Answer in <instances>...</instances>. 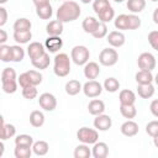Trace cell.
<instances>
[{
    "label": "cell",
    "instance_id": "cell-30",
    "mask_svg": "<svg viewBox=\"0 0 158 158\" xmlns=\"http://www.w3.org/2000/svg\"><path fill=\"white\" fill-rule=\"evenodd\" d=\"M36 15L42 19V20H49L53 15V10H52V5L48 4V5H44V6H40V7H36Z\"/></svg>",
    "mask_w": 158,
    "mask_h": 158
},
{
    "label": "cell",
    "instance_id": "cell-49",
    "mask_svg": "<svg viewBox=\"0 0 158 158\" xmlns=\"http://www.w3.org/2000/svg\"><path fill=\"white\" fill-rule=\"evenodd\" d=\"M148 43L156 51H158V31H151L148 33Z\"/></svg>",
    "mask_w": 158,
    "mask_h": 158
},
{
    "label": "cell",
    "instance_id": "cell-39",
    "mask_svg": "<svg viewBox=\"0 0 158 158\" xmlns=\"http://www.w3.org/2000/svg\"><path fill=\"white\" fill-rule=\"evenodd\" d=\"M33 144V138L30 135H19L15 138V146H27V147H32Z\"/></svg>",
    "mask_w": 158,
    "mask_h": 158
},
{
    "label": "cell",
    "instance_id": "cell-28",
    "mask_svg": "<svg viewBox=\"0 0 158 158\" xmlns=\"http://www.w3.org/2000/svg\"><path fill=\"white\" fill-rule=\"evenodd\" d=\"M48 149H49V144L42 139L33 142V144H32V151L36 156H46L48 153Z\"/></svg>",
    "mask_w": 158,
    "mask_h": 158
},
{
    "label": "cell",
    "instance_id": "cell-4",
    "mask_svg": "<svg viewBox=\"0 0 158 158\" xmlns=\"http://www.w3.org/2000/svg\"><path fill=\"white\" fill-rule=\"evenodd\" d=\"M77 138L85 144H94L99 139V133L96 130L90 127H81L77 132Z\"/></svg>",
    "mask_w": 158,
    "mask_h": 158
},
{
    "label": "cell",
    "instance_id": "cell-20",
    "mask_svg": "<svg viewBox=\"0 0 158 158\" xmlns=\"http://www.w3.org/2000/svg\"><path fill=\"white\" fill-rule=\"evenodd\" d=\"M137 94L142 99H149L154 95V86L149 84H137Z\"/></svg>",
    "mask_w": 158,
    "mask_h": 158
},
{
    "label": "cell",
    "instance_id": "cell-48",
    "mask_svg": "<svg viewBox=\"0 0 158 158\" xmlns=\"http://www.w3.org/2000/svg\"><path fill=\"white\" fill-rule=\"evenodd\" d=\"M27 73L30 75V79H31L32 85L37 86V85H40L42 83V74L40 72H37V70H28Z\"/></svg>",
    "mask_w": 158,
    "mask_h": 158
},
{
    "label": "cell",
    "instance_id": "cell-55",
    "mask_svg": "<svg viewBox=\"0 0 158 158\" xmlns=\"http://www.w3.org/2000/svg\"><path fill=\"white\" fill-rule=\"evenodd\" d=\"M153 144H154V146H156V147L158 148V135L153 137Z\"/></svg>",
    "mask_w": 158,
    "mask_h": 158
},
{
    "label": "cell",
    "instance_id": "cell-12",
    "mask_svg": "<svg viewBox=\"0 0 158 158\" xmlns=\"http://www.w3.org/2000/svg\"><path fill=\"white\" fill-rule=\"evenodd\" d=\"M44 53H46V47L41 42H31L27 47V54L31 60L43 56Z\"/></svg>",
    "mask_w": 158,
    "mask_h": 158
},
{
    "label": "cell",
    "instance_id": "cell-42",
    "mask_svg": "<svg viewBox=\"0 0 158 158\" xmlns=\"http://www.w3.org/2000/svg\"><path fill=\"white\" fill-rule=\"evenodd\" d=\"M17 80H12V81H4L1 83V89L4 93L6 94H14L16 90H17Z\"/></svg>",
    "mask_w": 158,
    "mask_h": 158
},
{
    "label": "cell",
    "instance_id": "cell-34",
    "mask_svg": "<svg viewBox=\"0 0 158 158\" xmlns=\"http://www.w3.org/2000/svg\"><path fill=\"white\" fill-rule=\"evenodd\" d=\"M32 147L27 146H15L14 154L16 158H30L32 154Z\"/></svg>",
    "mask_w": 158,
    "mask_h": 158
},
{
    "label": "cell",
    "instance_id": "cell-41",
    "mask_svg": "<svg viewBox=\"0 0 158 158\" xmlns=\"http://www.w3.org/2000/svg\"><path fill=\"white\" fill-rule=\"evenodd\" d=\"M91 36H93L94 38H96V40H100V38H104L105 36H107V26H106V23L100 21L99 26H98L96 30L91 33Z\"/></svg>",
    "mask_w": 158,
    "mask_h": 158
},
{
    "label": "cell",
    "instance_id": "cell-19",
    "mask_svg": "<svg viewBox=\"0 0 158 158\" xmlns=\"http://www.w3.org/2000/svg\"><path fill=\"white\" fill-rule=\"evenodd\" d=\"M99 23H100V21L96 19V17H94V16H86L84 20H83V23H81V27H83V30L86 32V33H93L95 30H96V27L99 26Z\"/></svg>",
    "mask_w": 158,
    "mask_h": 158
},
{
    "label": "cell",
    "instance_id": "cell-6",
    "mask_svg": "<svg viewBox=\"0 0 158 158\" xmlns=\"http://www.w3.org/2000/svg\"><path fill=\"white\" fill-rule=\"evenodd\" d=\"M102 89H104V86L99 81H96L95 79L94 80H88L83 85V93H84V95L86 98H90V99L98 98L102 93Z\"/></svg>",
    "mask_w": 158,
    "mask_h": 158
},
{
    "label": "cell",
    "instance_id": "cell-31",
    "mask_svg": "<svg viewBox=\"0 0 158 158\" xmlns=\"http://www.w3.org/2000/svg\"><path fill=\"white\" fill-rule=\"evenodd\" d=\"M104 89L109 93H116L118 89H120V81L114 78V77H110V78H106L104 84H102Z\"/></svg>",
    "mask_w": 158,
    "mask_h": 158
},
{
    "label": "cell",
    "instance_id": "cell-61",
    "mask_svg": "<svg viewBox=\"0 0 158 158\" xmlns=\"http://www.w3.org/2000/svg\"><path fill=\"white\" fill-rule=\"evenodd\" d=\"M151 1H153V2H156V1H158V0H151Z\"/></svg>",
    "mask_w": 158,
    "mask_h": 158
},
{
    "label": "cell",
    "instance_id": "cell-15",
    "mask_svg": "<svg viewBox=\"0 0 158 158\" xmlns=\"http://www.w3.org/2000/svg\"><path fill=\"white\" fill-rule=\"evenodd\" d=\"M109 154V146L105 142H95L91 148V156L94 158H106Z\"/></svg>",
    "mask_w": 158,
    "mask_h": 158
},
{
    "label": "cell",
    "instance_id": "cell-3",
    "mask_svg": "<svg viewBox=\"0 0 158 158\" xmlns=\"http://www.w3.org/2000/svg\"><path fill=\"white\" fill-rule=\"evenodd\" d=\"M90 52L85 46H74L70 51V59L77 65H85L89 62Z\"/></svg>",
    "mask_w": 158,
    "mask_h": 158
},
{
    "label": "cell",
    "instance_id": "cell-11",
    "mask_svg": "<svg viewBox=\"0 0 158 158\" xmlns=\"http://www.w3.org/2000/svg\"><path fill=\"white\" fill-rule=\"evenodd\" d=\"M44 47L49 51V53H56L63 47V40L60 36H48L44 41Z\"/></svg>",
    "mask_w": 158,
    "mask_h": 158
},
{
    "label": "cell",
    "instance_id": "cell-45",
    "mask_svg": "<svg viewBox=\"0 0 158 158\" xmlns=\"http://www.w3.org/2000/svg\"><path fill=\"white\" fill-rule=\"evenodd\" d=\"M37 89L35 85H31V86H27V88H23L22 89V96L27 100H32L37 96Z\"/></svg>",
    "mask_w": 158,
    "mask_h": 158
},
{
    "label": "cell",
    "instance_id": "cell-14",
    "mask_svg": "<svg viewBox=\"0 0 158 158\" xmlns=\"http://www.w3.org/2000/svg\"><path fill=\"white\" fill-rule=\"evenodd\" d=\"M100 74V67L96 62H88L84 65V75L89 80H94Z\"/></svg>",
    "mask_w": 158,
    "mask_h": 158
},
{
    "label": "cell",
    "instance_id": "cell-1",
    "mask_svg": "<svg viewBox=\"0 0 158 158\" xmlns=\"http://www.w3.org/2000/svg\"><path fill=\"white\" fill-rule=\"evenodd\" d=\"M81 14V9L78 2L72 0H65L57 10V20L64 22H72L79 19Z\"/></svg>",
    "mask_w": 158,
    "mask_h": 158
},
{
    "label": "cell",
    "instance_id": "cell-36",
    "mask_svg": "<svg viewBox=\"0 0 158 158\" xmlns=\"http://www.w3.org/2000/svg\"><path fill=\"white\" fill-rule=\"evenodd\" d=\"M114 25L117 30H121V31L128 30V17H127V15L121 14V15L116 16L115 20H114Z\"/></svg>",
    "mask_w": 158,
    "mask_h": 158
},
{
    "label": "cell",
    "instance_id": "cell-33",
    "mask_svg": "<svg viewBox=\"0 0 158 158\" xmlns=\"http://www.w3.org/2000/svg\"><path fill=\"white\" fill-rule=\"evenodd\" d=\"M98 17H99V21L107 23V22H110L111 20L115 19V10L112 9V6H109V7L104 9L101 12H99Z\"/></svg>",
    "mask_w": 158,
    "mask_h": 158
},
{
    "label": "cell",
    "instance_id": "cell-56",
    "mask_svg": "<svg viewBox=\"0 0 158 158\" xmlns=\"http://www.w3.org/2000/svg\"><path fill=\"white\" fill-rule=\"evenodd\" d=\"M2 153H4V143L0 142V157L2 156Z\"/></svg>",
    "mask_w": 158,
    "mask_h": 158
},
{
    "label": "cell",
    "instance_id": "cell-62",
    "mask_svg": "<svg viewBox=\"0 0 158 158\" xmlns=\"http://www.w3.org/2000/svg\"><path fill=\"white\" fill-rule=\"evenodd\" d=\"M60 1H65V0H60Z\"/></svg>",
    "mask_w": 158,
    "mask_h": 158
},
{
    "label": "cell",
    "instance_id": "cell-32",
    "mask_svg": "<svg viewBox=\"0 0 158 158\" xmlns=\"http://www.w3.org/2000/svg\"><path fill=\"white\" fill-rule=\"evenodd\" d=\"M90 156H91V149L85 143L77 146L74 149V158H89Z\"/></svg>",
    "mask_w": 158,
    "mask_h": 158
},
{
    "label": "cell",
    "instance_id": "cell-46",
    "mask_svg": "<svg viewBox=\"0 0 158 158\" xmlns=\"http://www.w3.org/2000/svg\"><path fill=\"white\" fill-rule=\"evenodd\" d=\"M146 132H147V135H149L151 137L157 136V135H158V120L149 121V122L146 125Z\"/></svg>",
    "mask_w": 158,
    "mask_h": 158
},
{
    "label": "cell",
    "instance_id": "cell-18",
    "mask_svg": "<svg viewBox=\"0 0 158 158\" xmlns=\"http://www.w3.org/2000/svg\"><path fill=\"white\" fill-rule=\"evenodd\" d=\"M88 110H89V114H91L93 116H98V115H101L104 114L105 111V104L102 100H99V99H93L89 105H88Z\"/></svg>",
    "mask_w": 158,
    "mask_h": 158
},
{
    "label": "cell",
    "instance_id": "cell-60",
    "mask_svg": "<svg viewBox=\"0 0 158 158\" xmlns=\"http://www.w3.org/2000/svg\"><path fill=\"white\" fill-rule=\"evenodd\" d=\"M115 2H122V1H125V0H114Z\"/></svg>",
    "mask_w": 158,
    "mask_h": 158
},
{
    "label": "cell",
    "instance_id": "cell-35",
    "mask_svg": "<svg viewBox=\"0 0 158 158\" xmlns=\"http://www.w3.org/2000/svg\"><path fill=\"white\" fill-rule=\"evenodd\" d=\"M120 112L125 118L131 120L137 115V109L135 105H120Z\"/></svg>",
    "mask_w": 158,
    "mask_h": 158
},
{
    "label": "cell",
    "instance_id": "cell-51",
    "mask_svg": "<svg viewBox=\"0 0 158 158\" xmlns=\"http://www.w3.org/2000/svg\"><path fill=\"white\" fill-rule=\"evenodd\" d=\"M149 110H151L152 115L156 116V117L158 118V99H156V100H153V101L151 102V105H149Z\"/></svg>",
    "mask_w": 158,
    "mask_h": 158
},
{
    "label": "cell",
    "instance_id": "cell-29",
    "mask_svg": "<svg viewBox=\"0 0 158 158\" xmlns=\"http://www.w3.org/2000/svg\"><path fill=\"white\" fill-rule=\"evenodd\" d=\"M31 27H32V23L26 17H21V19H17L15 22H14V31H31Z\"/></svg>",
    "mask_w": 158,
    "mask_h": 158
},
{
    "label": "cell",
    "instance_id": "cell-17",
    "mask_svg": "<svg viewBox=\"0 0 158 158\" xmlns=\"http://www.w3.org/2000/svg\"><path fill=\"white\" fill-rule=\"evenodd\" d=\"M118 100H120V105H135V102H136V94L132 90L123 89V90L120 91Z\"/></svg>",
    "mask_w": 158,
    "mask_h": 158
},
{
    "label": "cell",
    "instance_id": "cell-53",
    "mask_svg": "<svg viewBox=\"0 0 158 158\" xmlns=\"http://www.w3.org/2000/svg\"><path fill=\"white\" fill-rule=\"evenodd\" d=\"M35 6L36 7H40V6H44V5H48L49 4V0H32Z\"/></svg>",
    "mask_w": 158,
    "mask_h": 158
},
{
    "label": "cell",
    "instance_id": "cell-44",
    "mask_svg": "<svg viewBox=\"0 0 158 158\" xmlns=\"http://www.w3.org/2000/svg\"><path fill=\"white\" fill-rule=\"evenodd\" d=\"M128 17V30H137L141 26V19L136 14L127 15Z\"/></svg>",
    "mask_w": 158,
    "mask_h": 158
},
{
    "label": "cell",
    "instance_id": "cell-8",
    "mask_svg": "<svg viewBox=\"0 0 158 158\" xmlns=\"http://www.w3.org/2000/svg\"><path fill=\"white\" fill-rule=\"evenodd\" d=\"M38 104L44 111H53L57 107V99L51 93H43L40 95Z\"/></svg>",
    "mask_w": 158,
    "mask_h": 158
},
{
    "label": "cell",
    "instance_id": "cell-54",
    "mask_svg": "<svg viewBox=\"0 0 158 158\" xmlns=\"http://www.w3.org/2000/svg\"><path fill=\"white\" fill-rule=\"evenodd\" d=\"M152 19H153V22H154L156 25H158V7H157V9H154L153 15H152Z\"/></svg>",
    "mask_w": 158,
    "mask_h": 158
},
{
    "label": "cell",
    "instance_id": "cell-5",
    "mask_svg": "<svg viewBox=\"0 0 158 158\" xmlns=\"http://www.w3.org/2000/svg\"><path fill=\"white\" fill-rule=\"evenodd\" d=\"M117 60H118V53L116 49H114V47L104 48L99 54V62L105 67H112L117 63Z\"/></svg>",
    "mask_w": 158,
    "mask_h": 158
},
{
    "label": "cell",
    "instance_id": "cell-52",
    "mask_svg": "<svg viewBox=\"0 0 158 158\" xmlns=\"http://www.w3.org/2000/svg\"><path fill=\"white\" fill-rule=\"evenodd\" d=\"M7 41V33L5 30H0V44H5Z\"/></svg>",
    "mask_w": 158,
    "mask_h": 158
},
{
    "label": "cell",
    "instance_id": "cell-26",
    "mask_svg": "<svg viewBox=\"0 0 158 158\" xmlns=\"http://www.w3.org/2000/svg\"><path fill=\"white\" fill-rule=\"evenodd\" d=\"M12 37L17 44H25L30 42V40L32 38V33L31 31H14Z\"/></svg>",
    "mask_w": 158,
    "mask_h": 158
},
{
    "label": "cell",
    "instance_id": "cell-38",
    "mask_svg": "<svg viewBox=\"0 0 158 158\" xmlns=\"http://www.w3.org/2000/svg\"><path fill=\"white\" fill-rule=\"evenodd\" d=\"M12 80H17V74L15 72L14 68H4V70L1 72V83L4 81H12Z\"/></svg>",
    "mask_w": 158,
    "mask_h": 158
},
{
    "label": "cell",
    "instance_id": "cell-16",
    "mask_svg": "<svg viewBox=\"0 0 158 158\" xmlns=\"http://www.w3.org/2000/svg\"><path fill=\"white\" fill-rule=\"evenodd\" d=\"M46 32L48 36H60L63 32V22L59 20L49 21L46 26Z\"/></svg>",
    "mask_w": 158,
    "mask_h": 158
},
{
    "label": "cell",
    "instance_id": "cell-23",
    "mask_svg": "<svg viewBox=\"0 0 158 158\" xmlns=\"http://www.w3.org/2000/svg\"><path fill=\"white\" fill-rule=\"evenodd\" d=\"M126 6L131 14H139L146 7V0H127Z\"/></svg>",
    "mask_w": 158,
    "mask_h": 158
},
{
    "label": "cell",
    "instance_id": "cell-13",
    "mask_svg": "<svg viewBox=\"0 0 158 158\" xmlns=\"http://www.w3.org/2000/svg\"><path fill=\"white\" fill-rule=\"evenodd\" d=\"M120 131H121V133H122L123 136H126V137H133V136H136V135L138 133L139 127H138V123H137V122H135V121H132V120H127V121H125V122L121 125Z\"/></svg>",
    "mask_w": 158,
    "mask_h": 158
},
{
    "label": "cell",
    "instance_id": "cell-37",
    "mask_svg": "<svg viewBox=\"0 0 158 158\" xmlns=\"http://www.w3.org/2000/svg\"><path fill=\"white\" fill-rule=\"evenodd\" d=\"M0 59L5 63L12 62V47L7 44H0Z\"/></svg>",
    "mask_w": 158,
    "mask_h": 158
},
{
    "label": "cell",
    "instance_id": "cell-59",
    "mask_svg": "<svg viewBox=\"0 0 158 158\" xmlns=\"http://www.w3.org/2000/svg\"><path fill=\"white\" fill-rule=\"evenodd\" d=\"M5 2H7V0H0V4H5Z\"/></svg>",
    "mask_w": 158,
    "mask_h": 158
},
{
    "label": "cell",
    "instance_id": "cell-9",
    "mask_svg": "<svg viewBox=\"0 0 158 158\" xmlns=\"http://www.w3.org/2000/svg\"><path fill=\"white\" fill-rule=\"evenodd\" d=\"M106 41L107 43L114 47V48H118V47H122L126 42V37L125 35L121 32V31H111L107 33L106 36Z\"/></svg>",
    "mask_w": 158,
    "mask_h": 158
},
{
    "label": "cell",
    "instance_id": "cell-47",
    "mask_svg": "<svg viewBox=\"0 0 158 158\" xmlns=\"http://www.w3.org/2000/svg\"><path fill=\"white\" fill-rule=\"evenodd\" d=\"M17 83H19V85H20L22 89L32 85L31 79H30V75H28L27 72H25V73H22V74L19 75V78H17Z\"/></svg>",
    "mask_w": 158,
    "mask_h": 158
},
{
    "label": "cell",
    "instance_id": "cell-27",
    "mask_svg": "<svg viewBox=\"0 0 158 158\" xmlns=\"http://www.w3.org/2000/svg\"><path fill=\"white\" fill-rule=\"evenodd\" d=\"M49 62H51L49 54H48V53H44L43 56H41V57L36 58V59H32V60H31V64H32L36 69L42 70V69H46V68L49 65Z\"/></svg>",
    "mask_w": 158,
    "mask_h": 158
},
{
    "label": "cell",
    "instance_id": "cell-22",
    "mask_svg": "<svg viewBox=\"0 0 158 158\" xmlns=\"http://www.w3.org/2000/svg\"><path fill=\"white\" fill-rule=\"evenodd\" d=\"M16 135V128L11 123H5L4 118L1 117V141L9 139Z\"/></svg>",
    "mask_w": 158,
    "mask_h": 158
},
{
    "label": "cell",
    "instance_id": "cell-58",
    "mask_svg": "<svg viewBox=\"0 0 158 158\" xmlns=\"http://www.w3.org/2000/svg\"><path fill=\"white\" fill-rule=\"evenodd\" d=\"M154 83L158 85V73H157V74H156V77H154Z\"/></svg>",
    "mask_w": 158,
    "mask_h": 158
},
{
    "label": "cell",
    "instance_id": "cell-57",
    "mask_svg": "<svg viewBox=\"0 0 158 158\" xmlns=\"http://www.w3.org/2000/svg\"><path fill=\"white\" fill-rule=\"evenodd\" d=\"M83 4H89V2H93L94 0H80Z\"/></svg>",
    "mask_w": 158,
    "mask_h": 158
},
{
    "label": "cell",
    "instance_id": "cell-10",
    "mask_svg": "<svg viewBox=\"0 0 158 158\" xmlns=\"http://www.w3.org/2000/svg\"><path fill=\"white\" fill-rule=\"evenodd\" d=\"M111 126H112V120H111V117L109 115L101 114V115L95 116L94 127L98 131H107L109 128H111Z\"/></svg>",
    "mask_w": 158,
    "mask_h": 158
},
{
    "label": "cell",
    "instance_id": "cell-24",
    "mask_svg": "<svg viewBox=\"0 0 158 158\" xmlns=\"http://www.w3.org/2000/svg\"><path fill=\"white\" fill-rule=\"evenodd\" d=\"M135 79L137 81V84H149L152 81H154V77L152 75V72L149 70H138L135 75Z\"/></svg>",
    "mask_w": 158,
    "mask_h": 158
},
{
    "label": "cell",
    "instance_id": "cell-7",
    "mask_svg": "<svg viewBox=\"0 0 158 158\" xmlns=\"http://www.w3.org/2000/svg\"><path fill=\"white\" fill-rule=\"evenodd\" d=\"M137 64H138V68L142 69V70H149L152 72L154 68H156V58L152 53L149 52H143L138 56V59H137Z\"/></svg>",
    "mask_w": 158,
    "mask_h": 158
},
{
    "label": "cell",
    "instance_id": "cell-40",
    "mask_svg": "<svg viewBox=\"0 0 158 158\" xmlns=\"http://www.w3.org/2000/svg\"><path fill=\"white\" fill-rule=\"evenodd\" d=\"M12 47V62H21L25 58V49L20 46V44H15L11 46Z\"/></svg>",
    "mask_w": 158,
    "mask_h": 158
},
{
    "label": "cell",
    "instance_id": "cell-50",
    "mask_svg": "<svg viewBox=\"0 0 158 158\" xmlns=\"http://www.w3.org/2000/svg\"><path fill=\"white\" fill-rule=\"evenodd\" d=\"M7 21V11L4 6L0 7V26H4Z\"/></svg>",
    "mask_w": 158,
    "mask_h": 158
},
{
    "label": "cell",
    "instance_id": "cell-43",
    "mask_svg": "<svg viewBox=\"0 0 158 158\" xmlns=\"http://www.w3.org/2000/svg\"><path fill=\"white\" fill-rule=\"evenodd\" d=\"M109 6H111L109 0H94V1H93V10H94V12H95L96 15H98L99 12H101L104 9L109 7Z\"/></svg>",
    "mask_w": 158,
    "mask_h": 158
},
{
    "label": "cell",
    "instance_id": "cell-25",
    "mask_svg": "<svg viewBox=\"0 0 158 158\" xmlns=\"http://www.w3.org/2000/svg\"><path fill=\"white\" fill-rule=\"evenodd\" d=\"M30 123H31V126H33L36 128L43 126V123H44V115H43V112L40 111V110H33L30 114Z\"/></svg>",
    "mask_w": 158,
    "mask_h": 158
},
{
    "label": "cell",
    "instance_id": "cell-21",
    "mask_svg": "<svg viewBox=\"0 0 158 158\" xmlns=\"http://www.w3.org/2000/svg\"><path fill=\"white\" fill-rule=\"evenodd\" d=\"M65 93L69 95V96H74L77 94H79L81 90H83V85L80 84L79 80H75V79H72L69 81L65 83Z\"/></svg>",
    "mask_w": 158,
    "mask_h": 158
},
{
    "label": "cell",
    "instance_id": "cell-2",
    "mask_svg": "<svg viewBox=\"0 0 158 158\" xmlns=\"http://www.w3.org/2000/svg\"><path fill=\"white\" fill-rule=\"evenodd\" d=\"M53 72L57 77H67L70 73V59L69 56L65 53H58L54 57V65Z\"/></svg>",
    "mask_w": 158,
    "mask_h": 158
}]
</instances>
